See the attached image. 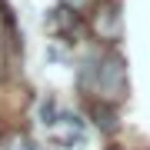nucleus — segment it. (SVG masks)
Masks as SVG:
<instances>
[{
	"label": "nucleus",
	"instance_id": "1",
	"mask_svg": "<svg viewBox=\"0 0 150 150\" xmlns=\"http://www.w3.org/2000/svg\"><path fill=\"white\" fill-rule=\"evenodd\" d=\"M87 67H90V74H97L87 87H93L100 93V100H120L123 97V90H127V67H123L120 54H107L103 60L87 57Z\"/></svg>",
	"mask_w": 150,
	"mask_h": 150
},
{
	"label": "nucleus",
	"instance_id": "2",
	"mask_svg": "<svg viewBox=\"0 0 150 150\" xmlns=\"http://www.w3.org/2000/svg\"><path fill=\"white\" fill-rule=\"evenodd\" d=\"M47 137L54 140L57 147H74V144H83L87 140L83 123H80V117H74V113H57V120L47 127Z\"/></svg>",
	"mask_w": 150,
	"mask_h": 150
},
{
	"label": "nucleus",
	"instance_id": "3",
	"mask_svg": "<svg viewBox=\"0 0 150 150\" xmlns=\"http://www.w3.org/2000/svg\"><path fill=\"white\" fill-rule=\"evenodd\" d=\"M97 30H100V37H107V40L120 37V7L117 4H100L97 7Z\"/></svg>",
	"mask_w": 150,
	"mask_h": 150
},
{
	"label": "nucleus",
	"instance_id": "4",
	"mask_svg": "<svg viewBox=\"0 0 150 150\" xmlns=\"http://www.w3.org/2000/svg\"><path fill=\"white\" fill-rule=\"evenodd\" d=\"M97 123H103V130H113V127H117V120H113L107 110H100V107H97Z\"/></svg>",
	"mask_w": 150,
	"mask_h": 150
},
{
	"label": "nucleus",
	"instance_id": "5",
	"mask_svg": "<svg viewBox=\"0 0 150 150\" xmlns=\"http://www.w3.org/2000/svg\"><path fill=\"white\" fill-rule=\"evenodd\" d=\"M87 4H90V0H64V7H67L70 13H77V10H83Z\"/></svg>",
	"mask_w": 150,
	"mask_h": 150
},
{
	"label": "nucleus",
	"instance_id": "6",
	"mask_svg": "<svg viewBox=\"0 0 150 150\" xmlns=\"http://www.w3.org/2000/svg\"><path fill=\"white\" fill-rule=\"evenodd\" d=\"M10 150H40V147H33L30 140H13V144H10Z\"/></svg>",
	"mask_w": 150,
	"mask_h": 150
},
{
	"label": "nucleus",
	"instance_id": "7",
	"mask_svg": "<svg viewBox=\"0 0 150 150\" xmlns=\"http://www.w3.org/2000/svg\"><path fill=\"white\" fill-rule=\"evenodd\" d=\"M0 77H4V57H0Z\"/></svg>",
	"mask_w": 150,
	"mask_h": 150
}]
</instances>
